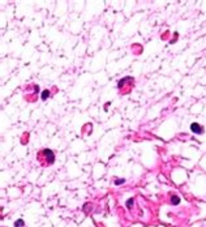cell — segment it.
Masks as SVG:
<instances>
[{
    "label": "cell",
    "instance_id": "1",
    "mask_svg": "<svg viewBox=\"0 0 206 227\" xmlns=\"http://www.w3.org/2000/svg\"><path fill=\"white\" fill-rule=\"evenodd\" d=\"M38 159L46 161V165H52L54 161H55V155H54L52 150H50V149H43V150L38 154Z\"/></svg>",
    "mask_w": 206,
    "mask_h": 227
},
{
    "label": "cell",
    "instance_id": "2",
    "mask_svg": "<svg viewBox=\"0 0 206 227\" xmlns=\"http://www.w3.org/2000/svg\"><path fill=\"white\" fill-rule=\"evenodd\" d=\"M191 129H192V132H194V133H202V128H201V125L200 124H197V123H193L191 125Z\"/></svg>",
    "mask_w": 206,
    "mask_h": 227
},
{
    "label": "cell",
    "instance_id": "3",
    "mask_svg": "<svg viewBox=\"0 0 206 227\" xmlns=\"http://www.w3.org/2000/svg\"><path fill=\"white\" fill-rule=\"evenodd\" d=\"M171 201H172L174 205H178L180 200H179V197H178V196H172V197H171Z\"/></svg>",
    "mask_w": 206,
    "mask_h": 227
},
{
    "label": "cell",
    "instance_id": "4",
    "mask_svg": "<svg viewBox=\"0 0 206 227\" xmlns=\"http://www.w3.org/2000/svg\"><path fill=\"white\" fill-rule=\"evenodd\" d=\"M50 97V92L48 90H44L43 93H42V99H47Z\"/></svg>",
    "mask_w": 206,
    "mask_h": 227
},
{
    "label": "cell",
    "instance_id": "5",
    "mask_svg": "<svg viewBox=\"0 0 206 227\" xmlns=\"http://www.w3.org/2000/svg\"><path fill=\"white\" fill-rule=\"evenodd\" d=\"M22 224H24V221H22V219H19V221H16L15 226H16V227H21Z\"/></svg>",
    "mask_w": 206,
    "mask_h": 227
},
{
    "label": "cell",
    "instance_id": "6",
    "mask_svg": "<svg viewBox=\"0 0 206 227\" xmlns=\"http://www.w3.org/2000/svg\"><path fill=\"white\" fill-rule=\"evenodd\" d=\"M132 205H133V198H129L128 201H127V206H128V208H130Z\"/></svg>",
    "mask_w": 206,
    "mask_h": 227
},
{
    "label": "cell",
    "instance_id": "7",
    "mask_svg": "<svg viewBox=\"0 0 206 227\" xmlns=\"http://www.w3.org/2000/svg\"><path fill=\"white\" fill-rule=\"evenodd\" d=\"M121 183H124V179H116L115 181V184H121Z\"/></svg>",
    "mask_w": 206,
    "mask_h": 227
}]
</instances>
